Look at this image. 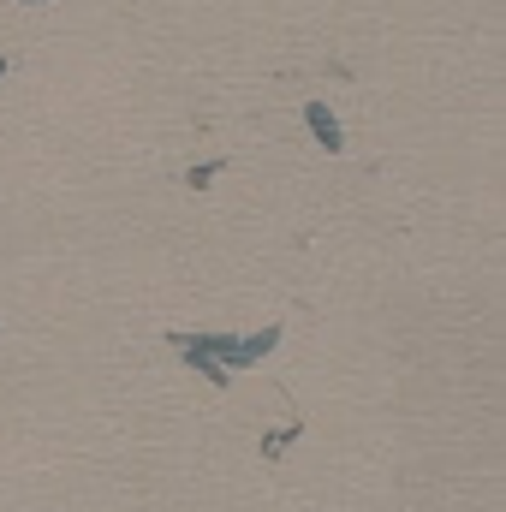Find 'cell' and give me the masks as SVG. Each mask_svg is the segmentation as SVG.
I'll return each instance as SVG.
<instances>
[{"instance_id":"1","label":"cell","mask_w":506,"mask_h":512,"mask_svg":"<svg viewBox=\"0 0 506 512\" xmlns=\"http://www.w3.org/2000/svg\"><path fill=\"white\" fill-rule=\"evenodd\" d=\"M304 126H310L316 137H322V149H328V155H340V149H346V137H340V126H334V114H328L322 102H310V108H304Z\"/></svg>"},{"instance_id":"2","label":"cell","mask_w":506,"mask_h":512,"mask_svg":"<svg viewBox=\"0 0 506 512\" xmlns=\"http://www.w3.org/2000/svg\"><path fill=\"white\" fill-rule=\"evenodd\" d=\"M0 78H6V60H0Z\"/></svg>"}]
</instances>
